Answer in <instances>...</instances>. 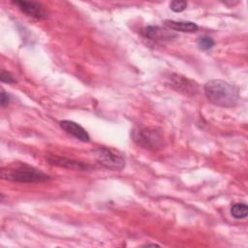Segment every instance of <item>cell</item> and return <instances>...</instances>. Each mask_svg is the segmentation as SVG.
<instances>
[{
    "mask_svg": "<svg viewBox=\"0 0 248 248\" xmlns=\"http://www.w3.org/2000/svg\"><path fill=\"white\" fill-rule=\"evenodd\" d=\"M231 214L234 219H244L248 214V206L245 203H235L231 208Z\"/></svg>",
    "mask_w": 248,
    "mask_h": 248,
    "instance_id": "cell-11",
    "label": "cell"
},
{
    "mask_svg": "<svg viewBox=\"0 0 248 248\" xmlns=\"http://www.w3.org/2000/svg\"><path fill=\"white\" fill-rule=\"evenodd\" d=\"M170 8L174 13H181L187 8V2L186 1H171L170 3Z\"/></svg>",
    "mask_w": 248,
    "mask_h": 248,
    "instance_id": "cell-13",
    "label": "cell"
},
{
    "mask_svg": "<svg viewBox=\"0 0 248 248\" xmlns=\"http://www.w3.org/2000/svg\"><path fill=\"white\" fill-rule=\"evenodd\" d=\"M164 24L170 30L178 31L182 33H194L199 28L198 25L192 21H177L172 19H167L164 21Z\"/></svg>",
    "mask_w": 248,
    "mask_h": 248,
    "instance_id": "cell-10",
    "label": "cell"
},
{
    "mask_svg": "<svg viewBox=\"0 0 248 248\" xmlns=\"http://www.w3.org/2000/svg\"><path fill=\"white\" fill-rule=\"evenodd\" d=\"M59 125L65 132L72 135L78 140L83 142H88L90 140V137L88 133L79 124L71 120H62L59 122Z\"/></svg>",
    "mask_w": 248,
    "mask_h": 248,
    "instance_id": "cell-9",
    "label": "cell"
},
{
    "mask_svg": "<svg viewBox=\"0 0 248 248\" xmlns=\"http://www.w3.org/2000/svg\"><path fill=\"white\" fill-rule=\"evenodd\" d=\"M215 42L212 38L208 37V36H202V37H200L197 41V45L198 46L202 49V50H209L213 47Z\"/></svg>",
    "mask_w": 248,
    "mask_h": 248,
    "instance_id": "cell-12",
    "label": "cell"
},
{
    "mask_svg": "<svg viewBox=\"0 0 248 248\" xmlns=\"http://www.w3.org/2000/svg\"><path fill=\"white\" fill-rule=\"evenodd\" d=\"M144 246H159V245L156 244V243H147V244H145Z\"/></svg>",
    "mask_w": 248,
    "mask_h": 248,
    "instance_id": "cell-16",
    "label": "cell"
},
{
    "mask_svg": "<svg viewBox=\"0 0 248 248\" xmlns=\"http://www.w3.org/2000/svg\"><path fill=\"white\" fill-rule=\"evenodd\" d=\"M10 100H11L10 95H9L7 92H5L4 90H2V91H1V96H0V104H1V107L4 108V107L8 106L9 103H10Z\"/></svg>",
    "mask_w": 248,
    "mask_h": 248,
    "instance_id": "cell-15",
    "label": "cell"
},
{
    "mask_svg": "<svg viewBox=\"0 0 248 248\" xmlns=\"http://www.w3.org/2000/svg\"><path fill=\"white\" fill-rule=\"evenodd\" d=\"M1 178L21 183H41L50 179L46 173L25 164L3 168L1 170Z\"/></svg>",
    "mask_w": 248,
    "mask_h": 248,
    "instance_id": "cell-2",
    "label": "cell"
},
{
    "mask_svg": "<svg viewBox=\"0 0 248 248\" xmlns=\"http://www.w3.org/2000/svg\"><path fill=\"white\" fill-rule=\"evenodd\" d=\"M14 4L26 16L34 17L39 20L46 19L47 17V13L45 7L38 3L32 1H14Z\"/></svg>",
    "mask_w": 248,
    "mask_h": 248,
    "instance_id": "cell-6",
    "label": "cell"
},
{
    "mask_svg": "<svg viewBox=\"0 0 248 248\" xmlns=\"http://www.w3.org/2000/svg\"><path fill=\"white\" fill-rule=\"evenodd\" d=\"M0 79L2 82H6V83H15L16 82V79L14 78V77L9 72H6L5 70H1Z\"/></svg>",
    "mask_w": 248,
    "mask_h": 248,
    "instance_id": "cell-14",
    "label": "cell"
},
{
    "mask_svg": "<svg viewBox=\"0 0 248 248\" xmlns=\"http://www.w3.org/2000/svg\"><path fill=\"white\" fill-rule=\"evenodd\" d=\"M95 157L99 164L111 170H120L125 167L126 164L124 154L109 147L97 148L95 150Z\"/></svg>",
    "mask_w": 248,
    "mask_h": 248,
    "instance_id": "cell-4",
    "label": "cell"
},
{
    "mask_svg": "<svg viewBox=\"0 0 248 248\" xmlns=\"http://www.w3.org/2000/svg\"><path fill=\"white\" fill-rule=\"evenodd\" d=\"M204 94L211 104L222 108H232L239 100L238 88L223 79L207 81L204 84Z\"/></svg>",
    "mask_w": 248,
    "mask_h": 248,
    "instance_id": "cell-1",
    "label": "cell"
},
{
    "mask_svg": "<svg viewBox=\"0 0 248 248\" xmlns=\"http://www.w3.org/2000/svg\"><path fill=\"white\" fill-rule=\"evenodd\" d=\"M133 140L139 146L148 150H157L164 146V137L161 131L154 127L135 129Z\"/></svg>",
    "mask_w": 248,
    "mask_h": 248,
    "instance_id": "cell-3",
    "label": "cell"
},
{
    "mask_svg": "<svg viewBox=\"0 0 248 248\" xmlns=\"http://www.w3.org/2000/svg\"><path fill=\"white\" fill-rule=\"evenodd\" d=\"M47 162L56 167L75 170H87L90 169V167L87 164H84L79 161H76L73 159L61 157V156H55V155H49L46 158Z\"/></svg>",
    "mask_w": 248,
    "mask_h": 248,
    "instance_id": "cell-8",
    "label": "cell"
},
{
    "mask_svg": "<svg viewBox=\"0 0 248 248\" xmlns=\"http://www.w3.org/2000/svg\"><path fill=\"white\" fill-rule=\"evenodd\" d=\"M140 34L144 38L149 39L156 43L170 42L177 37V35L171 30L167 28H162L157 25H148L143 27L140 30Z\"/></svg>",
    "mask_w": 248,
    "mask_h": 248,
    "instance_id": "cell-5",
    "label": "cell"
},
{
    "mask_svg": "<svg viewBox=\"0 0 248 248\" xmlns=\"http://www.w3.org/2000/svg\"><path fill=\"white\" fill-rule=\"evenodd\" d=\"M170 86L173 89L189 94H195L198 91V84L185 77L172 74L170 77Z\"/></svg>",
    "mask_w": 248,
    "mask_h": 248,
    "instance_id": "cell-7",
    "label": "cell"
}]
</instances>
